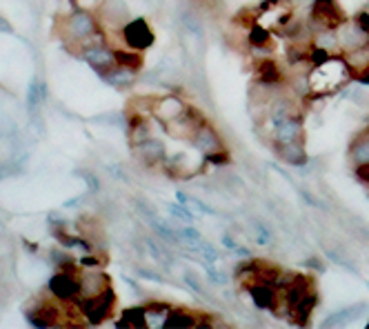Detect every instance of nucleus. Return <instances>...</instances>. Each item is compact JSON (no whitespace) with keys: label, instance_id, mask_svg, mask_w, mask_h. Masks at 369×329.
<instances>
[{"label":"nucleus","instance_id":"49","mask_svg":"<svg viewBox=\"0 0 369 329\" xmlns=\"http://www.w3.org/2000/svg\"><path fill=\"white\" fill-rule=\"evenodd\" d=\"M356 176L361 178L365 185H369V165H367V167H361V169H356Z\"/></svg>","mask_w":369,"mask_h":329},{"label":"nucleus","instance_id":"14","mask_svg":"<svg viewBox=\"0 0 369 329\" xmlns=\"http://www.w3.org/2000/svg\"><path fill=\"white\" fill-rule=\"evenodd\" d=\"M247 294L251 298V303L256 305L258 309H271L273 312V307H276V300L280 296V291L273 287L271 283H267V280H262L258 278L256 283H251L247 287Z\"/></svg>","mask_w":369,"mask_h":329},{"label":"nucleus","instance_id":"1","mask_svg":"<svg viewBox=\"0 0 369 329\" xmlns=\"http://www.w3.org/2000/svg\"><path fill=\"white\" fill-rule=\"evenodd\" d=\"M352 78H354V71L347 65L345 56L343 54L329 56L327 60L309 67V73H307L309 96L311 98L332 96V93L343 89Z\"/></svg>","mask_w":369,"mask_h":329},{"label":"nucleus","instance_id":"51","mask_svg":"<svg viewBox=\"0 0 369 329\" xmlns=\"http://www.w3.org/2000/svg\"><path fill=\"white\" fill-rule=\"evenodd\" d=\"M0 32H5V34H12L14 30H12V25H9L3 16H0Z\"/></svg>","mask_w":369,"mask_h":329},{"label":"nucleus","instance_id":"36","mask_svg":"<svg viewBox=\"0 0 369 329\" xmlns=\"http://www.w3.org/2000/svg\"><path fill=\"white\" fill-rule=\"evenodd\" d=\"M143 245H145V249L149 251V256L154 258L158 265H163V267H169L172 265V260H169V256L165 253V249L158 245L156 240H151V238H143Z\"/></svg>","mask_w":369,"mask_h":329},{"label":"nucleus","instance_id":"29","mask_svg":"<svg viewBox=\"0 0 369 329\" xmlns=\"http://www.w3.org/2000/svg\"><path fill=\"white\" fill-rule=\"evenodd\" d=\"M345 60L349 67H352L354 76H361V73L369 71V45L358 47V49L345 54Z\"/></svg>","mask_w":369,"mask_h":329},{"label":"nucleus","instance_id":"22","mask_svg":"<svg viewBox=\"0 0 369 329\" xmlns=\"http://www.w3.org/2000/svg\"><path fill=\"white\" fill-rule=\"evenodd\" d=\"M316 303H318V294H316V289L314 291H309V294L300 300V303L291 309V314H289V323H296V325H309L311 321V314H314V309H316Z\"/></svg>","mask_w":369,"mask_h":329},{"label":"nucleus","instance_id":"39","mask_svg":"<svg viewBox=\"0 0 369 329\" xmlns=\"http://www.w3.org/2000/svg\"><path fill=\"white\" fill-rule=\"evenodd\" d=\"M169 214L174 216L176 220H181V223H187V225H192L194 220V212L189 209V205H169Z\"/></svg>","mask_w":369,"mask_h":329},{"label":"nucleus","instance_id":"26","mask_svg":"<svg viewBox=\"0 0 369 329\" xmlns=\"http://www.w3.org/2000/svg\"><path fill=\"white\" fill-rule=\"evenodd\" d=\"M47 82L41 80V78H32L30 82V89H27V109L32 111V114H36L38 109H41V105L47 100Z\"/></svg>","mask_w":369,"mask_h":329},{"label":"nucleus","instance_id":"52","mask_svg":"<svg viewBox=\"0 0 369 329\" xmlns=\"http://www.w3.org/2000/svg\"><path fill=\"white\" fill-rule=\"evenodd\" d=\"M14 174V169H9V167H5V165H0V181H5L7 176H12Z\"/></svg>","mask_w":369,"mask_h":329},{"label":"nucleus","instance_id":"34","mask_svg":"<svg viewBox=\"0 0 369 329\" xmlns=\"http://www.w3.org/2000/svg\"><path fill=\"white\" fill-rule=\"evenodd\" d=\"M127 131H129V140H131V145L143 143V140L151 138V129H149L147 118H129Z\"/></svg>","mask_w":369,"mask_h":329},{"label":"nucleus","instance_id":"18","mask_svg":"<svg viewBox=\"0 0 369 329\" xmlns=\"http://www.w3.org/2000/svg\"><path fill=\"white\" fill-rule=\"evenodd\" d=\"M369 309V305L367 303H356V305H349V307H340V309H336L334 314H329L325 321H323V325H327V327H338V325H345V323H354V321H358L365 312Z\"/></svg>","mask_w":369,"mask_h":329},{"label":"nucleus","instance_id":"3","mask_svg":"<svg viewBox=\"0 0 369 329\" xmlns=\"http://www.w3.org/2000/svg\"><path fill=\"white\" fill-rule=\"evenodd\" d=\"M116 309V291L107 287L102 294L98 296H89L80 300V314L89 325H100L105 323L107 318L113 314Z\"/></svg>","mask_w":369,"mask_h":329},{"label":"nucleus","instance_id":"12","mask_svg":"<svg viewBox=\"0 0 369 329\" xmlns=\"http://www.w3.org/2000/svg\"><path fill=\"white\" fill-rule=\"evenodd\" d=\"M269 138L273 145H285V143H294V140L305 138V127H302V116H291L280 120V123L271 125L269 129Z\"/></svg>","mask_w":369,"mask_h":329},{"label":"nucleus","instance_id":"17","mask_svg":"<svg viewBox=\"0 0 369 329\" xmlns=\"http://www.w3.org/2000/svg\"><path fill=\"white\" fill-rule=\"evenodd\" d=\"M349 163L354 169H361L369 165V125L361 134H356L349 143Z\"/></svg>","mask_w":369,"mask_h":329},{"label":"nucleus","instance_id":"4","mask_svg":"<svg viewBox=\"0 0 369 329\" xmlns=\"http://www.w3.org/2000/svg\"><path fill=\"white\" fill-rule=\"evenodd\" d=\"M63 30H65V41L80 45L85 38H89L93 32H98V21L87 9H76L74 14L65 18Z\"/></svg>","mask_w":369,"mask_h":329},{"label":"nucleus","instance_id":"16","mask_svg":"<svg viewBox=\"0 0 369 329\" xmlns=\"http://www.w3.org/2000/svg\"><path fill=\"white\" fill-rule=\"evenodd\" d=\"M276 154H278V158L282 163H287L291 167H305L309 163L305 140H294V143L276 145Z\"/></svg>","mask_w":369,"mask_h":329},{"label":"nucleus","instance_id":"42","mask_svg":"<svg viewBox=\"0 0 369 329\" xmlns=\"http://www.w3.org/2000/svg\"><path fill=\"white\" fill-rule=\"evenodd\" d=\"M78 174L85 178V181H87V187H89V192H91V194L100 192V183H98V176H96V174L89 172V169H80Z\"/></svg>","mask_w":369,"mask_h":329},{"label":"nucleus","instance_id":"24","mask_svg":"<svg viewBox=\"0 0 369 329\" xmlns=\"http://www.w3.org/2000/svg\"><path fill=\"white\" fill-rule=\"evenodd\" d=\"M181 25H183V30H185V34L189 36V38H194L198 45H203V41H205V25H203L201 18H198L196 12H192V9H185V12L181 14Z\"/></svg>","mask_w":369,"mask_h":329},{"label":"nucleus","instance_id":"7","mask_svg":"<svg viewBox=\"0 0 369 329\" xmlns=\"http://www.w3.org/2000/svg\"><path fill=\"white\" fill-rule=\"evenodd\" d=\"M203 123H205V118H203L201 111L194 109V107H187L183 111V116H178L176 120H172V123H167L163 127H165L167 134L172 138H176V140H192V136L196 134V129L201 127Z\"/></svg>","mask_w":369,"mask_h":329},{"label":"nucleus","instance_id":"48","mask_svg":"<svg viewBox=\"0 0 369 329\" xmlns=\"http://www.w3.org/2000/svg\"><path fill=\"white\" fill-rule=\"evenodd\" d=\"M305 265L309 267V269H318V271H325V265L320 262L318 258H307L305 260Z\"/></svg>","mask_w":369,"mask_h":329},{"label":"nucleus","instance_id":"30","mask_svg":"<svg viewBox=\"0 0 369 329\" xmlns=\"http://www.w3.org/2000/svg\"><path fill=\"white\" fill-rule=\"evenodd\" d=\"M154 105H156V98L154 96H136L134 100L129 102V118H147V116H154Z\"/></svg>","mask_w":369,"mask_h":329},{"label":"nucleus","instance_id":"19","mask_svg":"<svg viewBox=\"0 0 369 329\" xmlns=\"http://www.w3.org/2000/svg\"><path fill=\"white\" fill-rule=\"evenodd\" d=\"M201 321H203V314L198 312H189V309H174L169 312L167 321L163 327H169V329H192V327H201Z\"/></svg>","mask_w":369,"mask_h":329},{"label":"nucleus","instance_id":"37","mask_svg":"<svg viewBox=\"0 0 369 329\" xmlns=\"http://www.w3.org/2000/svg\"><path fill=\"white\" fill-rule=\"evenodd\" d=\"M183 280H185V285L192 289L196 296L207 298V291H205V287H203V280H201V276H198L194 269H185V271H183Z\"/></svg>","mask_w":369,"mask_h":329},{"label":"nucleus","instance_id":"32","mask_svg":"<svg viewBox=\"0 0 369 329\" xmlns=\"http://www.w3.org/2000/svg\"><path fill=\"white\" fill-rule=\"evenodd\" d=\"M169 312H172V305H167V303H149V305H145V314H147L149 327H163Z\"/></svg>","mask_w":369,"mask_h":329},{"label":"nucleus","instance_id":"41","mask_svg":"<svg viewBox=\"0 0 369 329\" xmlns=\"http://www.w3.org/2000/svg\"><path fill=\"white\" fill-rule=\"evenodd\" d=\"M107 172L111 174V178H113V181H120V183L129 185V174L125 172V167H122V165L109 163V165H107Z\"/></svg>","mask_w":369,"mask_h":329},{"label":"nucleus","instance_id":"44","mask_svg":"<svg viewBox=\"0 0 369 329\" xmlns=\"http://www.w3.org/2000/svg\"><path fill=\"white\" fill-rule=\"evenodd\" d=\"M136 276L140 278H145V280H151V283H158V285H163L165 283V278L156 274V271H151V269H145V267H136Z\"/></svg>","mask_w":369,"mask_h":329},{"label":"nucleus","instance_id":"38","mask_svg":"<svg viewBox=\"0 0 369 329\" xmlns=\"http://www.w3.org/2000/svg\"><path fill=\"white\" fill-rule=\"evenodd\" d=\"M131 205H134V209H136V214L140 216V218H143L147 225L149 223H154L156 218H158V214H156V209L154 207H151L147 201H143V198H134L131 201Z\"/></svg>","mask_w":369,"mask_h":329},{"label":"nucleus","instance_id":"43","mask_svg":"<svg viewBox=\"0 0 369 329\" xmlns=\"http://www.w3.org/2000/svg\"><path fill=\"white\" fill-rule=\"evenodd\" d=\"M207 278H210L214 285H227V274L221 269H216L214 265H207Z\"/></svg>","mask_w":369,"mask_h":329},{"label":"nucleus","instance_id":"13","mask_svg":"<svg viewBox=\"0 0 369 329\" xmlns=\"http://www.w3.org/2000/svg\"><path fill=\"white\" fill-rule=\"evenodd\" d=\"M100 21L113 27L116 32H120L131 21L129 7L125 5V0H105L100 7Z\"/></svg>","mask_w":369,"mask_h":329},{"label":"nucleus","instance_id":"6","mask_svg":"<svg viewBox=\"0 0 369 329\" xmlns=\"http://www.w3.org/2000/svg\"><path fill=\"white\" fill-rule=\"evenodd\" d=\"M192 147L203 158L212 156V154H219V152H225V149H227L225 143H223V136L219 134V129H216L212 123H207V120L196 129V134L192 136Z\"/></svg>","mask_w":369,"mask_h":329},{"label":"nucleus","instance_id":"31","mask_svg":"<svg viewBox=\"0 0 369 329\" xmlns=\"http://www.w3.org/2000/svg\"><path fill=\"white\" fill-rule=\"evenodd\" d=\"M149 227L154 229V234L158 238H163L165 242H169V245H181V240H178V229L172 227V220L167 218H158L154 223H149Z\"/></svg>","mask_w":369,"mask_h":329},{"label":"nucleus","instance_id":"20","mask_svg":"<svg viewBox=\"0 0 369 329\" xmlns=\"http://www.w3.org/2000/svg\"><path fill=\"white\" fill-rule=\"evenodd\" d=\"M256 80L260 82H269V84H282L285 80V71L280 69V65L273 58H258L256 65Z\"/></svg>","mask_w":369,"mask_h":329},{"label":"nucleus","instance_id":"8","mask_svg":"<svg viewBox=\"0 0 369 329\" xmlns=\"http://www.w3.org/2000/svg\"><path fill=\"white\" fill-rule=\"evenodd\" d=\"M134 147V158L136 161L147 167V169H154V167H160V165H165L167 161V149L165 145L160 143L158 138H147L143 140V143H136V145H131Z\"/></svg>","mask_w":369,"mask_h":329},{"label":"nucleus","instance_id":"46","mask_svg":"<svg viewBox=\"0 0 369 329\" xmlns=\"http://www.w3.org/2000/svg\"><path fill=\"white\" fill-rule=\"evenodd\" d=\"M78 9H87V12H93V9H100L105 0H74Z\"/></svg>","mask_w":369,"mask_h":329},{"label":"nucleus","instance_id":"40","mask_svg":"<svg viewBox=\"0 0 369 329\" xmlns=\"http://www.w3.org/2000/svg\"><path fill=\"white\" fill-rule=\"evenodd\" d=\"M198 251H201V258L205 260V265H214V262L221 258V256H219V251L214 249L212 242H205V240H203V245L198 247Z\"/></svg>","mask_w":369,"mask_h":329},{"label":"nucleus","instance_id":"33","mask_svg":"<svg viewBox=\"0 0 369 329\" xmlns=\"http://www.w3.org/2000/svg\"><path fill=\"white\" fill-rule=\"evenodd\" d=\"M178 240L189 251H198V247L203 245V234L192 225H185V227H178Z\"/></svg>","mask_w":369,"mask_h":329},{"label":"nucleus","instance_id":"35","mask_svg":"<svg viewBox=\"0 0 369 329\" xmlns=\"http://www.w3.org/2000/svg\"><path fill=\"white\" fill-rule=\"evenodd\" d=\"M345 225V229L352 234L354 238H358L361 242H365V245H369V227L365 223H361L358 218H354V216H345V218H340Z\"/></svg>","mask_w":369,"mask_h":329},{"label":"nucleus","instance_id":"11","mask_svg":"<svg viewBox=\"0 0 369 329\" xmlns=\"http://www.w3.org/2000/svg\"><path fill=\"white\" fill-rule=\"evenodd\" d=\"M80 58L89 65V67L98 73V76H105L107 71H111L118 65L116 52H111L107 45L100 47H89V49L80 52Z\"/></svg>","mask_w":369,"mask_h":329},{"label":"nucleus","instance_id":"27","mask_svg":"<svg viewBox=\"0 0 369 329\" xmlns=\"http://www.w3.org/2000/svg\"><path fill=\"white\" fill-rule=\"evenodd\" d=\"M325 256H327V260H332L334 265L343 267V269H349L352 274H358V265L352 258H349V253H347L345 247L336 245V242H332V245H325Z\"/></svg>","mask_w":369,"mask_h":329},{"label":"nucleus","instance_id":"50","mask_svg":"<svg viewBox=\"0 0 369 329\" xmlns=\"http://www.w3.org/2000/svg\"><path fill=\"white\" fill-rule=\"evenodd\" d=\"M176 198H178V203H181V205H189V203H192V196L185 194V192H178Z\"/></svg>","mask_w":369,"mask_h":329},{"label":"nucleus","instance_id":"45","mask_svg":"<svg viewBox=\"0 0 369 329\" xmlns=\"http://www.w3.org/2000/svg\"><path fill=\"white\" fill-rule=\"evenodd\" d=\"M298 194L302 196V198H305V203H307L309 207H316V209H323V203H320L314 194H309L307 190H302V187H298Z\"/></svg>","mask_w":369,"mask_h":329},{"label":"nucleus","instance_id":"21","mask_svg":"<svg viewBox=\"0 0 369 329\" xmlns=\"http://www.w3.org/2000/svg\"><path fill=\"white\" fill-rule=\"evenodd\" d=\"M136 73L138 69L134 67H127V65H116L111 71H107L105 76H100L105 82H109L111 87H116V89H129L131 84L136 82Z\"/></svg>","mask_w":369,"mask_h":329},{"label":"nucleus","instance_id":"15","mask_svg":"<svg viewBox=\"0 0 369 329\" xmlns=\"http://www.w3.org/2000/svg\"><path fill=\"white\" fill-rule=\"evenodd\" d=\"M107 287H111V283H109L105 271H100V269H85V271H80V298L98 296Z\"/></svg>","mask_w":369,"mask_h":329},{"label":"nucleus","instance_id":"9","mask_svg":"<svg viewBox=\"0 0 369 329\" xmlns=\"http://www.w3.org/2000/svg\"><path fill=\"white\" fill-rule=\"evenodd\" d=\"M120 36H122V41H125V47H131V49H136V52H143L154 43V34H151L147 21H143V18L129 21L120 30Z\"/></svg>","mask_w":369,"mask_h":329},{"label":"nucleus","instance_id":"5","mask_svg":"<svg viewBox=\"0 0 369 329\" xmlns=\"http://www.w3.org/2000/svg\"><path fill=\"white\" fill-rule=\"evenodd\" d=\"M336 34H338L340 54L343 56L358 49V47L369 45V30L358 18H349V21L345 18V21L336 27Z\"/></svg>","mask_w":369,"mask_h":329},{"label":"nucleus","instance_id":"47","mask_svg":"<svg viewBox=\"0 0 369 329\" xmlns=\"http://www.w3.org/2000/svg\"><path fill=\"white\" fill-rule=\"evenodd\" d=\"M221 242H223V245L227 247V249H236V247H238V242H236V238L232 236V234H223V236H221Z\"/></svg>","mask_w":369,"mask_h":329},{"label":"nucleus","instance_id":"2","mask_svg":"<svg viewBox=\"0 0 369 329\" xmlns=\"http://www.w3.org/2000/svg\"><path fill=\"white\" fill-rule=\"evenodd\" d=\"M47 289H49V294L56 300H60V303H71V300L80 298V271H76L74 265L60 267L52 276Z\"/></svg>","mask_w":369,"mask_h":329},{"label":"nucleus","instance_id":"25","mask_svg":"<svg viewBox=\"0 0 369 329\" xmlns=\"http://www.w3.org/2000/svg\"><path fill=\"white\" fill-rule=\"evenodd\" d=\"M116 327H120V329H127V327L129 329H143V327H149L147 314H145V305L125 309V312L120 314Z\"/></svg>","mask_w":369,"mask_h":329},{"label":"nucleus","instance_id":"10","mask_svg":"<svg viewBox=\"0 0 369 329\" xmlns=\"http://www.w3.org/2000/svg\"><path fill=\"white\" fill-rule=\"evenodd\" d=\"M189 105L185 102V98L181 93H165V96H158L156 98V105H154V118L158 120L160 125H167L176 120L178 116H183V111Z\"/></svg>","mask_w":369,"mask_h":329},{"label":"nucleus","instance_id":"28","mask_svg":"<svg viewBox=\"0 0 369 329\" xmlns=\"http://www.w3.org/2000/svg\"><path fill=\"white\" fill-rule=\"evenodd\" d=\"M249 229L254 234V240H256V245L260 247H271L273 245V231L267 223L258 216H249Z\"/></svg>","mask_w":369,"mask_h":329},{"label":"nucleus","instance_id":"23","mask_svg":"<svg viewBox=\"0 0 369 329\" xmlns=\"http://www.w3.org/2000/svg\"><path fill=\"white\" fill-rule=\"evenodd\" d=\"M311 47H316V49L325 52V54H329V56L340 54L336 27H325V30L316 32V34H314V41H311Z\"/></svg>","mask_w":369,"mask_h":329}]
</instances>
